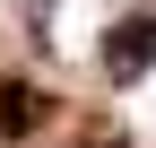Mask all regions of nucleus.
Instances as JSON below:
<instances>
[{
	"instance_id": "nucleus-2",
	"label": "nucleus",
	"mask_w": 156,
	"mask_h": 148,
	"mask_svg": "<svg viewBox=\"0 0 156 148\" xmlns=\"http://www.w3.org/2000/svg\"><path fill=\"white\" fill-rule=\"evenodd\" d=\"M35 122H44V96L26 79H0V139H26Z\"/></svg>"
},
{
	"instance_id": "nucleus-1",
	"label": "nucleus",
	"mask_w": 156,
	"mask_h": 148,
	"mask_svg": "<svg viewBox=\"0 0 156 148\" xmlns=\"http://www.w3.org/2000/svg\"><path fill=\"white\" fill-rule=\"evenodd\" d=\"M147 70H156V0H139V9L104 35V79L130 87V79H147Z\"/></svg>"
}]
</instances>
